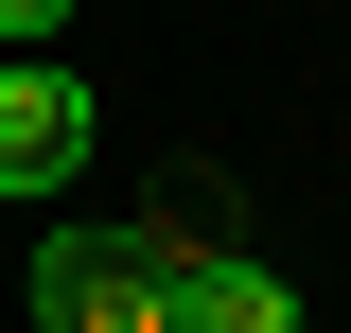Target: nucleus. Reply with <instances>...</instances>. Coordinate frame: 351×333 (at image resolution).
Masks as SVG:
<instances>
[{
    "instance_id": "obj_1",
    "label": "nucleus",
    "mask_w": 351,
    "mask_h": 333,
    "mask_svg": "<svg viewBox=\"0 0 351 333\" xmlns=\"http://www.w3.org/2000/svg\"><path fill=\"white\" fill-rule=\"evenodd\" d=\"M211 246V228H176V210H141V228H53L36 246V333H158V263Z\"/></svg>"
},
{
    "instance_id": "obj_2",
    "label": "nucleus",
    "mask_w": 351,
    "mask_h": 333,
    "mask_svg": "<svg viewBox=\"0 0 351 333\" xmlns=\"http://www.w3.org/2000/svg\"><path fill=\"white\" fill-rule=\"evenodd\" d=\"M88 158H106V88H88L71 53H0V193L53 210Z\"/></svg>"
},
{
    "instance_id": "obj_3",
    "label": "nucleus",
    "mask_w": 351,
    "mask_h": 333,
    "mask_svg": "<svg viewBox=\"0 0 351 333\" xmlns=\"http://www.w3.org/2000/svg\"><path fill=\"white\" fill-rule=\"evenodd\" d=\"M158 333H316V316H299V281L263 246H176L158 263Z\"/></svg>"
},
{
    "instance_id": "obj_4",
    "label": "nucleus",
    "mask_w": 351,
    "mask_h": 333,
    "mask_svg": "<svg viewBox=\"0 0 351 333\" xmlns=\"http://www.w3.org/2000/svg\"><path fill=\"white\" fill-rule=\"evenodd\" d=\"M0 53H71V0H0Z\"/></svg>"
}]
</instances>
